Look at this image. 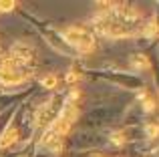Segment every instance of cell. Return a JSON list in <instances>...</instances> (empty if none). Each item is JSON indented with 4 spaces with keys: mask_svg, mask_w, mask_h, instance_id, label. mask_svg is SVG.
I'll return each mask as SVG.
<instances>
[{
    "mask_svg": "<svg viewBox=\"0 0 159 157\" xmlns=\"http://www.w3.org/2000/svg\"><path fill=\"white\" fill-rule=\"evenodd\" d=\"M65 43L70 44V47L75 48V51L79 52H91L95 48V38L93 34H89V32L85 30V28H77V26H70L65 30Z\"/></svg>",
    "mask_w": 159,
    "mask_h": 157,
    "instance_id": "6da1fadb",
    "label": "cell"
},
{
    "mask_svg": "<svg viewBox=\"0 0 159 157\" xmlns=\"http://www.w3.org/2000/svg\"><path fill=\"white\" fill-rule=\"evenodd\" d=\"M16 137H18V129H16L14 125H10L8 129H4L2 131V137H0V149L12 145V143L16 141Z\"/></svg>",
    "mask_w": 159,
    "mask_h": 157,
    "instance_id": "3957f363",
    "label": "cell"
},
{
    "mask_svg": "<svg viewBox=\"0 0 159 157\" xmlns=\"http://www.w3.org/2000/svg\"><path fill=\"white\" fill-rule=\"evenodd\" d=\"M24 81V73L18 67H2L0 65V83L4 87H12V85H20Z\"/></svg>",
    "mask_w": 159,
    "mask_h": 157,
    "instance_id": "7a4b0ae2",
    "label": "cell"
},
{
    "mask_svg": "<svg viewBox=\"0 0 159 157\" xmlns=\"http://www.w3.org/2000/svg\"><path fill=\"white\" fill-rule=\"evenodd\" d=\"M16 6H18L16 2H0V12H10V10H14Z\"/></svg>",
    "mask_w": 159,
    "mask_h": 157,
    "instance_id": "8992f818",
    "label": "cell"
},
{
    "mask_svg": "<svg viewBox=\"0 0 159 157\" xmlns=\"http://www.w3.org/2000/svg\"><path fill=\"white\" fill-rule=\"evenodd\" d=\"M43 87H44V89H54V87H57V77H54V75L43 77Z\"/></svg>",
    "mask_w": 159,
    "mask_h": 157,
    "instance_id": "5b68a950",
    "label": "cell"
},
{
    "mask_svg": "<svg viewBox=\"0 0 159 157\" xmlns=\"http://www.w3.org/2000/svg\"><path fill=\"white\" fill-rule=\"evenodd\" d=\"M131 67L137 69V71H143V69H149V61L145 55H133L131 56Z\"/></svg>",
    "mask_w": 159,
    "mask_h": 157,
    "instance_id": "277c9868",
    "label": "cell"
}]
</instances>
